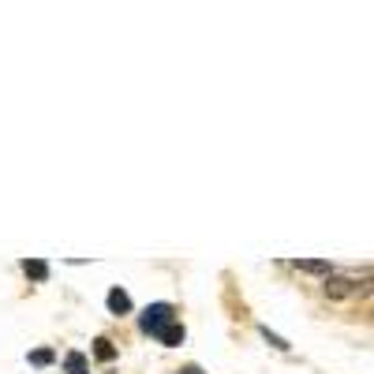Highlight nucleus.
Returning <instances> with one entry per match:
<instances>
[{"label":"nucleus","mask_w":374,"mask_h":374,"mask_svg":"<svg viewBox=\"0 0 374 374\" xmlns=\"http://www.w3.org/2000/svg\"><path fill=\"white\" fill-rule=\"evenodd\" d=\"M169 322H176V318H172V307L169 303H150V307H146V311H142V333H150V337H157V333H162Z\"/></svg>","instance_id":"1"},{"label":"nucleus","mask_w":374,"mask_h":374,"mask_svg":"<svg viewBox=\"0 0 374 374\" xmlns=\"http://www.w3.org/2000/svg\"><path fill=\"white\" fill-rule=\"evenodd\" d=\"M322 292L329 300H348L352 292H359V280L356 277H341V273H329L326 277V285H322Z\"/></svg>","instance_id":"2"},{"label":"nucleus","mask_w":374,"mask_h":374,"mask_svg":"<svg viewBox=\"0 0 374 374\" xmlns=\"http://www.w3.org/2000/svg\"><path fill=\"white\" fill-rule=\"evenodd\" d=\"M105 303H109V311H113V314H131V296H128L124 288H109Z\"/></svg>","instance_id":"3"},{"label":"nucleus","mask_w":374,"mask_h":374,"mask_svg":"<svg viewBox=\"0 0 374 374\" xmlns=\"http://www.w3.org/2000/svg\"><path fill=\"white\" fill-rule=\"evenodd\" d=\"M296 270L300 273H314V277H329L333 266L326 259H296Z\"/></svg>","instance_id":"4"},{"label":"nucleus","mask_w":374,"mask_h":374,"mask_svg":"<svg viewBox=\"0 0 374 374\" xmlns=\"http://www.w3.org/2000/svg\"><path fill=\"white\" fill-rule=\"evenodd\" d=\"M157 341L169 344V348H176V344H183V326L180 322H169L162 333H157Z\"/></svg>","instance_id":"5"},{"label":"nucleus","mask_w":374,"mask_h":374,"mask_svg":"<svg viewBox=\"0 0 374 374\" xmlns=\"http://www.w3.org/2000/svg\"><path fill=\"white\" fill-rule=\"evenodd\" d=\"M23 273L30 277V280H49V262H42V259H26V262H23Z\"/></svg>","instance_id":"6"},{"label":"nucleus","mask_w":374,"mask_h":374,"mask_svg":"<svg viewBox=\"0 0 374 374\" xmlns=\"http://www.w3.org/2000/svg\"><path fill=\"white\" fill-rule=\"evenodd\" d=\"M64 370H68V374H86L90 367H86V356L83 352H68V356H64Z\"/></svg>","instance_id":"7"},{"label":"nucleus","mask_w":374,"mask_h":374,"mask_svg":"<svg viewBox=\"0 0 374 374\" xmlns=\"http://www.w3.org/2000/svg\"><path fill=\"white\" fill-rule=\"evenodd\" d=\"M94 356H98L101 363H113V359H116V348H113V341L98 337V341H94Z\"/></svg>","instance_id":"8"},{"label":"nucleus","mask_w":374,"mask_h":374,"mask_svg":"<svg viewBox=\"0 0 374 374\" xmlns=\"http://www.w3.org/2000/svg\"><path fill=\"white\" fill-rule=\"evenodd\" d=\"M262 337H266V341H270V344H273V348H277V352H288V348H292V344H288L285 337H277V333H270V326H262Z\"/></svg>","instance_id":"9"},{"label":"nucleus","mask_w":374,"mask_h":374,"mask_svg":"<svg viewBox=\"0 0 374 374\" xmlns=\"http://www.w3.org/2000/svg\"><path fill=\"white\" fill-rule=\"evenodd\" d=\"M52 359H57V356H52V348H38V352H30V363H34V367H49Z\"/></svg>","instance_id":"10"},{"label":"nucleus","mask_w":374,"mask_h":374,"mask_svg":"<svg viewBox=\"0 0 374 374\" xmlns=\"http://www.w3.org/2000/svg\"><path fill=\"white\" fill-rule=\"evenodd\" d=\"M180 374H203V370H198V367H183Z\"/></svg>","instance_id":"11"}]
</instances>
